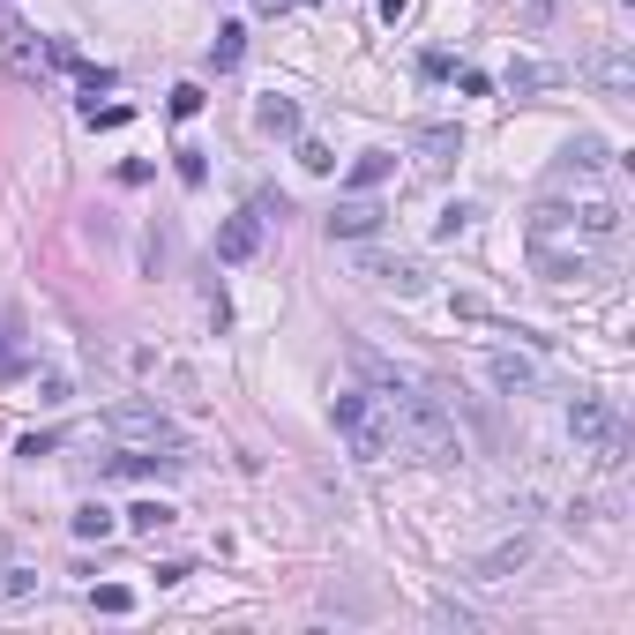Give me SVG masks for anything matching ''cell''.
<instances>
[{
	"label": "cell",
	"mask_w": 635,
	"mask_h": 635,
	"mask_svg": "<svg viewBox=\"0 0 635 635\" xmlns=\"http://www.w3.org/2000/svg\"><path fill=\"white\" fill-rule=\"evenodd\" d=\"M411 8V0H381V23H396V15H404Z\"/></svg>",
	"instance_id": "83f0119b"
},
{
	"label": "cell",
	"mask_w": 635,
	"mask_h": 635,
	"mask_svg": "<svg viewBox=\"0 0 635 635\" xmlns=\"http://www.w3.org/2000/svg\"><path fill=\"white\" fill-rule=\"evenodd\" d=\"M359 277H374L381 292H426V269L411 262V254H367V262H359Z\"/></svg>",
	"instance_id": "8fae6325"
},
{
	"label": "cell",
	"mask_w": 635,
	"mask_h": 635,
	"mask_svg": "<svg viewBox=\"0 0 635 635\" xmlns=\"http://www.w3.org/2000/svg\"><path fill=\"white\" fill-rule=\"evenodd\" d=\"M486 381H494L501 396H531L538 381H546V367H538L531 352H508L501 344V352H486Z\"/></svg>",
	"instance_id": "ba28073f"
},
{
	"label": "cell",
	"mask_w": 635,
	"mask_h": 635,
	"mask_svg": "<svg viewBox=\"0 0 635 635\" xmlns=\"http://www.w3.org/2000/svg\"><path fill=\"white\" fill-rule=\"evenodd\" d=\"M0 568H8V546H0Z\"/></svg>",
	"instance_id": "f1b7e54d"
},
{
	"label": "cell",
	"mask_w": 635,
	"mask_h": 635,
	"mask_svg": "<svg viewBox=\"0 0 635 635\" xmlns=\"http://www.w3.org/2000/svg\"><path fill=\"white\" fill-rule=\"evenodd\" d=\"M172 172H180L187 187H202V180H210V150H195V142H187V150H172Z\"/></svg>",
	"instance_id": "ffe728a7"
},
{
	"label": "cell",
	"mask_w": 635,
	"mask_h": 635,
	"mask_svg": "<svg viewBox=\"0 0 635 635\" xmlns=\"http://www.w3.org/2000/svg\"><path fill=\"white\" fill-rule=\"evenodd\" d=\"M568 434H576V449H591L598 464H621L628 456V426H621V411H613L606 396H576V404H568Z\"/></svg>",
	"instance_id": "3957f363"
},
{
	"label": "cell",
	"mask_w": 635,
	"mask_h": 635,
	"mask_svg": "<svg viewBox=\"0 0 635 635\" xmlns=\"http://www.w3.org/2000/svg\"><path fill=\"white\" fill-rule=\"evenodd\" d=\"M516 568H531V538H501V546L494 553H479V568H471V576H479V583H508V576H516Z\"/></svg>",
	"instance_id": "4fadbf2b"
},
{
	"label": "cell",
	"mask_w": 635,
	"mask_h": 635,
	"mask_svg": "<svg viewBox=\"0 0 635 635\" xmlns=\"http://www.w3.org/2000/svg\"><path fill=\"white\" fill-rule=\"evenodd\" d=\"M75 538H113L120 531V516H113V508H105V501H90V508H75Z\"/></svg>",
	"instance_id": "ac0fdd59"
},
{
	"label": "cell",
	"mask_w": 635,
	"mask_h": 635,
	"mask_svg": "<svg viewBox=\"0 0 635 635\" xmlns=\"http://www.w3.org/2000/svg\"><path fill=\"white\" fill-rule=\"evenodd\" d=\"M195 113H202V90L180 83V90H172V120H195Z\"/></svg>",
	"instance_id": "cb8c5ba5"
},
{
	"label": "cell",
	"mask_w": 635,
	"mask_h": 635,
	"mask_svg": "<svg viewBox=\"0 0 635 635\" xmlns=\"http://www.w3.org/2000/svg\"><path fill=\"white\" fill-rule=\"evenodd\" d=\"M98 434L120 441V449H180V426H172L157 404H113Z\"/></svg>",
	"instance_id": "277c9868"
},
{
	"label": "cell",
	"mask_w": 635,
	"mask_h": 635,
	"mask_svg": "<svg viewBox=\"0 0 635 635\" xmlns=\"http://www.w3.org/2000/svg\"><path fill=\"white\" fill-rule=\"evenodd\" d=\"M389 172H396V157H389V150H359V157H352V195H374Z\"/></svg>",
	"instance_id": "9a60e30c"
},
{
	"label": "cell",
	"mask_w": 635,
	"mask_h": 635,
	"mask_svg": "<svg viewBox=\"0 0 635 635\" xmlns=\"http://www.w3.org/2000/svg\"><path fill=\"white\" fill-rule=\"evenodd\" d=\"M561 83H568L561 60H516L508 68V98H538V90H561Z\"/></svg>",
	"instance_id": "5bb4252c"
},
{
	"label": "cell",
	"mask_w": 635,
	"mask_h": 635,
	"mask_svg": "<svg viewBox=\"0 0 635 635\" xmlns=\"http://www.w3.org/2000/svg\"><path fill=\"white\" fill-rule=\"evenodd\" d=\"M262 254V217L240 210V217H225L217 225V262H254Z\"/></svg>",
	"instance_id": "7c38bea8"
},
{
	"label": "cell",
	"mask_w": 635,
	"mask_h": 635,
	"mask_svg": "<svg viewBox=\"0 0 635 635\" xmlns=\"http://www.w3.org/2000/svg\"><path fill=\"white\" fill-rule=\"evenodd\" d=\"M15 374H30V359H23V352H15V344H8V337H0V381H15Z\"/></svg>",
	"instance_id": "484cf974"
},
{
	"label": "cell",
	"mask_w": 635,
	"mask_h": 635,
	"mask_svg": "<svg viewBox=\"0 0 635 635\" xmlns=\"http://www.w3.org/2000/svg\"><path fill=\"white\" fill-rule=\"evenodd\" d=\"M299 165L307 172H337V157H329V142H299Z\"/></svg>",
	"instance_id": "603a6c76"
},
{
	"label": "cell",
	"mask_w": 635,
	"mask_h": 635,
	"mask_svg": "<svg viewBox=\"0 0 635 635\" xmlns=\"http://www.w3.org/2000/svg\"><path fill=\"white\" fill-rule=\"evenodd\" d=\"M30 591H38V576H30V568H0V606H23Z\"/></svg>",
	"instance_id": "44dd1931"
},
{
	"label": "cell",
	"mask_w": 635,
	"mask_h": 635,
	"mask_svg": "<svg viewBox=\"0 0 635 635\" xmlns=\"http://www.w3.org/2000/svg\"><path fill=\"white\" fill-rule=\"evenodd\" d=\"M165 523H172V508H165V501H135V508H127V531H142V538H157Z\"/></svg>",
	"instance_id": "d6986e66"
},
{
	"label": "cell",
	"mask_w": 635,
	"mask_h": 635,
	"mask_svg": "<svg viewBox=\"0 0 635 635\" xmlns=\"http://www.w3.org/2000/svg\"><path fill=\"white\" fill-rule=\"evenodd\" d=\"M606 172H613V150H606L598 135H576V142H568L561 157H553L546 187H553V195H568V187H598Z\"/></svg>",
	"instance_id": "5b68a950"
},
{
	"label": "cell",
	"mask_w": 635,
	"mask_h": 635,
	"mask_svg": "<svg viewBox=\"0 0 635 635\" xmlns=\"http://www.w3.org/2000/svg\"><path fill=\"white\" fill-rule=\"evenodd\" d=\"M553 15V0H523V23H546Z\"/></svg>",
	"instance_id": "4316f807"
},
{
	"label": "cell",
	"mask_w": 635,
	"mask_h": 635,
	"mask_svg": "<svg viewBox=\"0 0 635 635\" xmlns=\"http://www.w3.org/2000/svg\"><path fill=\"white\" fill-rule=\"evenodd\" d=\"M90 606H98V613H127V606H135V591H127V583H98Z\"/></svg>",
	"instance_id": "7402d4cb"
},
{
	"label": "cell",
	"mask_w": 635,
	"mask_h": 635,
	"mask_svg": "<svg viewBox=\"0 0 635 635\" xmlns=\"http://www.w3.org/2000/svg\"><path fill=\"white\" fill-rule=\"evenodd\" d=\"M411 150H419V172H449L456 157H464V127H456V120H434V127L411 135Z\"/></svg>",
	"instance_id": "9c48e42d"
},
{
	"label": "cell",
	"mask_w": 635,
	"mask_h": 635,
	"mask_svg": "<svg viewBox=\"0 0 635 635\" xmlns=\"http://www.w3.org/2000/svg\"><path fill=\"white\" fill-rule=\"evenodd\" d=\"M531 269L546 284H583V277H598V254L591 247H561L553 232H531Z\"/></svg>",
	"instance_id": "8992f818"
},
{
	"label": "cell",
	"mask_w": 635,
	"mask_h": 635,
	"mask_svg": "<svg viewBox=\"0 0 635 635\" xmlns=\"http://www.w3.org/2000/svg\"><path fill=\"white\" fill-rule=\"evenodd\" d=\"M254 120H262V135H299V105L292 98H262Z\"/></svg>",
	"instance_id": "e0dca14e"
},
{
	"label": "cell",
	"mask_w": 635,
	"mask_h": 635,
	"mask_svg": "<svg viewBox=\"0 0 635 635\" xmlns=\"http://www.w3.org/2000/svg\"><path fill=\"white\" fill-rule=\"evenodd\" d=\"M60 449V434H23L15 441V456H30V464H38V456H53Z\"/></svg>",
	"instance_id": "d4e9b609"
},
{
	"label": "cell",
	"mask_w": 635,
	"mask_h": 635,
	"mask_svg": "<svg viewBox=\"0 0 635 635\" xmlns=\"http://www.w3.org/2000/svg\"><path fill=\"white\" fill-rule=\"evenodd\" d=\"M583 75H591L598 98H613V105H628V98H635V53H628V45H606V53H591V60H583Z\"/></svg>",
	"instance_id": "52a82bcc"
},
{
	"label": "cell",
	"mask_w": 635,
	"mask_h": 635,
	"mask_svg": "<svg viewBox=\"0 0 635 635\" xmlns=\"http://www.w3.org/2000/svg\"><path fill=\"white\" fill-rule=\"evenodd\" d=\"M389 456L411 464H464V434H456V411L426 389H389Z\"/></svg>",
	"instance_id": "6da1fadb"
},
{
	"label": "cell",
	"mask_w": 635,
	"mask_h": 635,
	"mask_svg": "<svg viewBox=\"0 0 635 635\" xmlns=\"http://www.w3.org/2000/svg\"><path fill=\"white\" fill-rule=\"evenodd\" d=\"M381 217H389V210H381L374 195H344L337 210H329V240H374Z\"/></svg>",
	"instance_id": "30bf717a"
},
{
	"label": "cell",
	"mask_w": 635,
	"mask_h": 635,
	"mask_svg": "<svg viewBox=\"0 0 635 635\" xmlns=\"http://www.w3.org/2000/svg\"><path fill=\"white\" fill-rule=\"evenodd\" d=\"M240 53H247V30H240V23H225V30L210 38V68H217V75H232V68H240Z\"/></svg>",
	"instance_id": "2e32d148"
},
{
	"label": "cell",
	"mask_w": 635,
	"mask_h": 635,
	"mask_svg": "<svg viewBox=\"0 0 635 635\" xmlns=\"http://www.w3.org/2000/svg\"><path fill=\"white\" fill-rule=\"evenodd\" d=\"M329 426L359 464H389V396L374 389H337L329 396Z\"/></svg>",
	"instance_id": "7a4b0ae2"
}]
</instances>
